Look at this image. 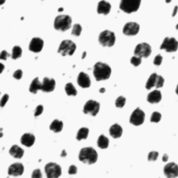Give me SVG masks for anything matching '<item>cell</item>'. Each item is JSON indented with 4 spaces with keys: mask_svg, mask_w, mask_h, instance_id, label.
Masks as SVG:
<instances>
[{
    "mask_svg": "<svg viewBox=\"0 0 178 178\" xmlns=\"http://www.w3.org/2000/svg\"><path fill=\"white\" fill-rule=\"evenodd\" d=\"M41 88H42V84L40 82L38 78L36 77L31 82L30 87H29V91L34 94H36L38 90H41Z\"/></svg>",
    "mask_w": 178,
    "mask_h": 178,
    "instance_id": "cb8c5ba5",
    "label": "cell"
},
{
    "mask_svg": "<svg viewBox=\"0 0 178 178\" xmlns=\"http://www.w3.org/2000/svg\"><path fill=\"white\" fill-rule=\"evenodd\" d=\"M77 46L75 42L71 40H63L59 46L58 52L62 56H71L75 53Z\"/></svg>",
    "mask_w": 178,
    "mask_h": 178,
    "instance_id": "8992f818",
    "label": "cell"
},
{
    "mask_svg": "<svg viewBox=\"0 0 178 178\" xmlns=\"http://www.w3.org/2000/svg\"><path fill=\"white\" fill-rule=\"evenodd\" d=\"M77 169L75 165H72L70 166L68 170V173L70 175H75L77 173Z\"/></svg>",
    "mask_w": 178,
    "mask_h": 178,
    "instance_id": "60d3db41",
    "label": "cell"
},
{
    "mask_svg": "<svg viewBox=\"0 0 178 178\" xmlns=\"http://www.w3.org/2000/svg\"><path fill=\"white\" fill-rule=\"evenodd\" d=\"M56 82L54 79H49L48 77H44L42 84L41 90L45 93H49L53 91L55 88Z\"/></svg>",
    "mask_w": 178,
    "mask_h": 178,
    "instance_id": "e0dca14e",
    "label": "cell"
},
{
    "mask_svg": "<svg viewBox=\"0 0 178 178\" xmlns=\"http://www.w3.org/2000/svg\"><path fill=\"white\" fill-rule=\"evenodd\" d=\"M67 155V154H66V152H65V150H63V152L61 153V156H66Z\"/></svg>",
    "mask_w": 178,
    "mask_h": 178,
    "instance_id": "ee69618b",
    "label": "cell"
},
{
    "mask_svg": "<svg viewBox=\"0 0 178 178\" xmlns=\"http://www.w3.org/2000/svg\"><path fill=\"white\" fill-rule=\"evenodd\" d=\"M140 29L139 24L136 22H128L124 26L123 34L127 36H135Z\"/></svg>",
    "mask_w": 178,
    "mask_h": 178,
    "instance_id": "4fadbf2b",
    "label": "cell"
},
{
    "mask_svg": "<svg viewBox=\"0 0 178 178\" xmlns=\"http://www.w3.org/2000/svg\"><path fill=\"white\" fill-rule=\"evenodd\" d=\"M44 172L48 178H57L61 175V168L55 163H49L44 167Z\"/></svg>",
    "mask_w": 178,
    "mask_h": 178,
    "instance_id": "52a82bcc",
    "label": "cell"
},
{
    "mask_svg": "<svg viewBox=\"0 0 178 178\" xmlns=\"http://www.w3.org/2000/svg\"><path fill=\"white\" fill-rule=\"evenodd\" d=\"M171 1V0H166V3H170Z\"/></svg>",
    "mask_w": 178,
    "mask_h": 178,
    "instance_id": "f907efd6",
    "label": "cell"
},
{
    "mask_svg": "<svg viewBox=\"0 0 178 178\" xmlns=\"http://www.w3.org/2000/svg\"><path fill=\"white\" fill-rule=\"evenodd\" d=\"M100 105L95 100H88L84 107L83 111L85 114H90L91 116H95L100 111Z\"/></svg>",
    "mask_w": 178,
    "mask_h": 178,
    "instance_id": "30bf717a",
    "label": "cell"
},
{
    "mask_svg": "<svg viewBox=\"0 0 178 178\" xmlns=\"http://www.w3.org/2000/svg\"><path fill=\"white\" fill-rule=\"evenodd\" d=\"M72 19L69 16H59L54 20V28L58 31H65L71 27Z\"/></svg>",
    "mask_w": 178,
    "mask_h": 178,
    "instance_id": "3957f363",
    "label": "cell"
},
{
    "mask_svg": "<svg viewBox=\"0 0 178 178\" xmlns=\"http://www.w3.org/2000/svg\"><path fill=\"white\" fill-rule=\"evenodd\" d=\"M163 57H161L160 54H158L157 56H156V57L154 59V64L156 65H160L162 63Z\"/></svg>",
    "mask_w": 178,
    "mask_h": 178,
    "instance_id": "e575fe53",
    "label": "cell"
},
{
    "mask_svg": "<svg viewBox=\"0 0 178 178\" xmlns=\"http://www.w3.org/2000/svg\"><path fill=\"white\" fill-rule=\"evenodd\" d=\"M98 153L92 147L82 148L79 154V159L87 164H95L98 160Z\"/></svg>",
    "mask_w": 178,
    "mask_h": 178,
    "instance_id": "7a4b0ae2",
    "label": "cell"
},
{
    "mask_svg": "<svg viewBox=\"0 0 178 178\" xmlns=\"http://www.w3.org/2000/svg\"><path fill=\"white\" fill-rule=\"evenodd\" d=\"M109 140L106 136L104 135L99 136L98 139V146L99 148L101 149H106L109 147Z\"/></svg>",
    "mask_w": 178,
    "mask_h": 178,
    "instance_id": "484cf974",
    "label": "cell"
},
{
    "mask_svg": "<svg viewBox=\"0 0 178 178\" xmlns=\"http://www.w3.org/2000/svg\"><path fill=\"white\" fill-rule=\"evenodd\" d=\"M141 0H121L120 9L127 13L136 12L139 9Z\"/></svg>",
    "mask_w": 178,
    "mask_h": 178,
    "instance_id": "277c9868",
    "label": "cell"
},
{
    "mask_svg": "<svg viewBox=\"0 0 178 178\" xmlns=\"http://www.w3.org/2000/svg\"><path fill=\"white\" fill-rule=\"evenodd\" d=\"M44 45V42L42 39L40 38H34L31 41L30 44H29V50L31 52H40L42 49Z\"/></svg>",
    "mask_w": 178,
    "mask_h": 178,
    "instance_id": "9a60e30c",
    "label": "cell"
},
{
    "mask_svg": "<svg viewBox=\"0 0 178 178\" xmlns=\"http://www.w3.org/2000/svg\"><path fill=\"white\" fill-rule=\"evenodd\" d=\"M111 6L107 1L102 0V1H100L98 6V13L99 14H104L107 15L109 13L110 11H111Z\"/></svg>",
    "mask_w": 178,
    "mask_h": 178,
    "instance_id": "d6986e66",
    "label": "cell"
},
{
    "mask_svg": "<svg viewBox=\"0 0 178 178\" xmlns=\"http://www.w3.org/2000/svg\"><path fill=\"white\" fill-rule=\"evenodd\" d=\"M9 153L11 156H13L14 158L16 159H21L24 155V150L22 149L20 147L17 146V145H14L9 150Z\"/></svg>",
    "mask_w": 178,
    "mask_h": 178,
    "instance_id": "7402d4cb",
    "label": "cell"
},
{
    "mask_svg": "<svg viewBox=\"0 0 178 178\" xmlns=\"http://www.w3.org/2000/svg\"><path fill=\"white\" fill-rule=\"evenodd\" d=\"M148 102L151 104L159 103L161 100V93L159 90H153L148 95Z\"/></svg>",
    "mask_w": 178,
    "mask_h": 178,
    "instance_id": "44dd1931",
    "label": "cell"
},
{
    "mask_svg": "<svg viewBox=\"0 0 178 178\" xmlns=\"http://www.w3.org/2000/svg\"><path fill=\"white\" fill-rule=\"evenodd\" d=\"M131 63L134 66H138L141 63V57H133L131 59Z\"/></svg>",
    "mask_w": 178,
    "mask_h": 178,
    "instance_id": "836d02e7",
    "label": "cell"
},
{
    "mask_svg": "<svg viewBox=\"0 0 178 178\" xmlns=\"http://www.w3.org/2000/svg\"><path fill=\"white\" fill-rule=\"evenodd\" d=\"M13 77L16 80H20L22 77V71L21 70H18L13 73Z\"/></svg>",
    "mask_w": 178,
    "mask_h": 178,
    "instance_id": "f35d334b",
    "label": "cell"
},
{
    "mask_svg": "<svg viewBox=\"0 0 178 178\" xmlns=\"http://www.w3.org/2000/svg\"><path fill=\"white\" fill-rule=\"evenodd\" d=\"M5 1H6V0H1V1H0V4H4V3L5 2Z\"/></svg>",
    "mask_w": 178,
    "mask_h": 178,
    "instance_id": "7dc6e473",
    "label": "cell"
},
{
    "mask_svg": "<svg viewBox=\"0 0 178 178\" xmlns=\"http://www.w3.org/2000/svg\"><path fill=\"white\" fill-rule=\"evenodd\" d=\"M126 102V98L123 96L118 97L116 100V107L118 108H123Z\"/></svg>",
    "mask_w": 178,
    "mask_h": 178,
    "instance_id": "4dcf8cb0",
    "label": "cell"
},
{
    "mask_svg": "<svg viewBox=\"0 0 178 178\" xmlns=\"http://www.w3.org/2000/svg\"><path fill=\"white\" fill-rule=\"evenodd\" d=\"M105 91H106V89H105V88H102L100 89V93H105Z\"/></svg>",
    "mask_w": 178,
    "mask_h": 178,
    "instance_id": "f6af8a7d",
    "label": "cell"
},
{
    "mask_svg": "<svg viewBox=\"0 0 178 178\" xmlns=\"http://www.w3.org/2000/svg\"><path fill=\"white\" fill-rule=\"evenodd\" d=\"M145 117H146V115H145L144 112L141 109L136 108L131 113L129 122L130 123L135 125V126H138L144 123Z\"/></svg>",
    "mask_w": 178,
    "mask_h": 178,
    "instance_id": "7c38bea8",
    "label": "cell"
},
{
    "mask_svg": "<svg viewBox=\"0 0 178 178\" xmlns=\"http://www.w3.org/2000/svg\"><path fill=\"white\" fill-rule=\"evenodd\" d=\"M77 83L82 88H89L90 86V77L83 72H81L77 77Z\"/></svg>",
    "mask_w": 178,
    "mask_h": 178,
    "instance_id": "ac0fdd59",
    "label": "cell"
},
{
    "mask_svg": "<svg viewBox=\"0 0 178 178\" xmlns=\"http://www.w3.org/2000/svg\"><path fill=\"white\" fill-rule=\"evenodd\" d=\"M31 177H32L33 178H34V177H37V178L40 177V178H41V177H42V173H41L40 170V169L34 170V171H33L32 176H31Z\"/></svg>",
    "mask_w": 178,
    "mask_h": 178,
    "instance_id": "8d00e7d4",
    "label": "cell"
},
{
    "mask_svg": "<svg viewBox=\"0 0 178 178\" xmlns=\"http://www.w3.org/2000/svg\"><path fill=\"white\" fill-rule=\"evenodd\" d=\"M65 93H66L67 95H69V96H75L77 94V90H76L75 87L74 86L72 83H67V84L65 85Z\"/></svg>",
    "mask_w": 178,
    "mask_h": 178,
    "instance_id": "83f0119b",
    "label": "cell"
},
{
    "mask_svg": "<svg viewBox=\"0 0 178 178\" xmlns=\"http://www.w3.org/2000/svg\"><path fill=\"white\" fill-rule=\"evenodd\" d=\"M164 173L167 177H175L178 176V166L175 163H169L165 166Z\"/></svg>",
    "mask_w": 178,
    "mask_h": 178,
    "instance_id": "5bb4252c",
    "label": "cell"
},
{
    "mask_svg": "<svg viewBox=\"0 0 178 178\" xmlns=\"http://www.w3.org/2000/svg\"><path fill=\"white\" fill-rule=\"evenodd\" d=\"M63 127V123L62 121H59V120H54L52 123V124L49 126V129L50 130H52L54 132L59 133L61 131Z\"/></svg>",
    "mask_w": 178,
    "mask_h": 178,
    "instance_id": "d4e9b609",
    "label": "cell"
},
{
    "mask_svg": "<svg viewBox=\"0 0 178 178\" xmlns=\"http://www.w3.org/2000/svg\"><path fill=\"white\" fill-rule=\"evenodd\" d=\"M63 11V8H60V9H59V12H61V11Z\"/></svg>",
    "mask_w": 178,
    "mask_h": 178,
    "instance_id": "c3c4849f",
    "label": "cell"
},
{
    "mask_svg": "<svg viewBox=\"0 0 178 178\" xmlns=\"http://www.w3.org/2000/svg\"><path fill=\"white\" fill-rule=\"evenodd\" d=\"M164 79L161 76L158 75L156 73H153L148 79L146 85V88L148 90L151 89L152 87H156V88H161L164 86Z\"/></svg>",
    "mask_w": 178,
    "mask_h": 178,
    "instance_id": "ba28073f",
    "label": "cell"
},
{
    "mask_svg": "<svg viewBox=\"0 0 178 178\" xmlns=\"http://www.w3.org/2000/svg\"><path fill=\"white\" fill-rule=\"evenodd\" d=\"M160 49H165L167 52H176L178 49V41L175 38H165Z\"/></svg>",
    "mask_w": 178,
    "mask_h": 178,
    "instance_id": "9c48e42d",
    "label": "cell"
},
{
    "mask_svg": "<svg viewBox=\"0 0 178 178\" xmlns=\"http://www.w3.org/2000/svg\"><path fill=\"white\" fill-rule=\"evenodd\" d=\"M152 48L149 44L143 42L138 44L134 50L135 56L141 57V58H148L151 54Z\"/></svg>",
    "mask_w": 178,
    "mask_h": 178,
    "instance_id": "8fae6325",
    "label": "cell"
},
{
    "mask_svg": "<svg viewBox=\"0 0 178 178\" xmlns=\"http://www.w3.org/2000/svg\"><path fill=\"white\" fill-rule=\"evenodd\" d=\"M24 173V166L20 163H16L9 166L8 170V173L9 175L20 176Z\"/></svg>",
    "mask_w": 178,
    "mask_h": 178,
    "instance_id": "2e32d148",
    "label": "cell"
},
{
    "mask_svg": "<svg viewBox=\"0 0 178 178\" xmlns=\"http://www.w3.org/2000/svg\"><path fill=\"white\" fill-rule=\"evenodd\" d=\"M176 29H178V24H177V25H176Z\"/></svg>",
    "mask_w": 178,
    "mask_h": 178,
    "instance_id": "816d5d0a",
    "label": "cell"
},
{
    "mask_svg": "<svg viewBox=\"0 0 178 178\" xmlns=\"http://www.w3.org/2000/svg\"><path fill=\"white\" fill-rule=\"evenodd\" d=\"M162 160L163 161H164V162H166V161H167L168 160H169V156H168V154H165L163 156Z\"/></svg>",
    "mask_w": 178,
    "mask_h": 178,
    "instance_id": "b9f144b4",
    "label": "cell"
},
{
    "mask_svg": "<svg viewBox=\"0 0 178 178\" xmlns=\"http://www.w3.org/2000/svg\"><path fill=\"white\" fill-rule=\"evenodd\" d=\"M10 56H11V54L8 53L6 50H3L2 52H1V54H0V59L6 61V59H8V57H9Z\"/></svg>",
    "mask_w": 178,
    "mask_h": 178,
    "instance_id": "74e56055",
    "label": "cell"
},
{
    "mask_svg": "<svg viewBox=\"0 0 178 178\" xmlns=\"http://www.w3.org/2000/svg\"><path fill=\"white\" fill-rule=\"evenodd\" d=\"M177 10H178V6H176L174 8V11H173V16H175L176 15V13H177Z\"/></svg>",
    "mask_w": 178,
    "mask_h": 178,
    "instance_id": "7bdbcfd3",
    "label": "cell"
},
{
    "mask_svg": "<svg viewBox=\"0 0 178 178\" xmlns=\"http://www.w3.org/2000/svg\"><path fill=\"white\" fill-rule=\"evenodd\" d=\"M9 96L8 94H5L4 96L2 97V98H1V107H4V105H6V103L7 102V101L9 100Z\"/></svg>",
    "mask_w": 178,
    "mask_h": 178,
    "instance_id": "ab89813d",
    "label": "cell"
},
{
    "mask_svg": "<svg viewBox=\"0 0 178 178\" xmlns=\"http://www.w3.org/2000/svg\"><path fill=\"white\" fill-rule=\"evenodd\" d=\"M89 133V129L86 127H82L79 130L77 134V140L78 141H81L82 139H86L87 137L88 136Z\"/></svg>",
    "mask_w": 178,
    "mask_h": 178,
    "instance_id": "4316f807",
    "label": "cell"
},
{
    "mask_svg": "<svg viewBox=\"0 0 178 178\" xmlns=\"http://www.w3.org/2000/svg\"><path fill=\"white\" fill-rule=\"evenodd\" d=\"M111 74V69L106 63L98 62L94 65L93 75L98 82L108 80Z\"/></svg>",
    "mask_w": 178,
    "mask_h": 178,
    "instance_id": "6da1fadb",
    "label": "cell"
},
{
    "mask_svg": "<svg viewBox=\"0 0 178 178\" xmlns=\"http://www.w3.org/2000/svg\"><path fill=\"white\" fill-rule=\"evenodd\" d=\"M110 135L114 138H118L123 134V128L118 124H114L109 129Z\"/></svg>",
    "mask_w": 178,
    "mask_h": 178,
    "instance_id": "603a6c76",
    "label": "cell"
},
{
    "mask_svg": "<svg viewBox=\"0 0 178 178\" xmlns=\"http://www.w3.org/2000/svg\"><path fill=\"white\" fill-rule=\"evenodd\" d=\"M161 115L160 113L159 112H154V113L152 114L151 118H150V121L152 123H158L161 120Z\"/></svg>",
    "mask_w": 178,
    "mask_h": 178,
    "instance_id": "1f68e13d",
    "label": "cell"
},
{
    "mask_svg": "<svg viewBox=\"0 0 178 178\" xmlns=\"http://www.w3.org/2000/svg\"><path fill=\"white\" fill-rule=\"evenodd\" d=\"M86 52H84L83 53V55H82V59H84L86 57Z\"/></svg>",
    "mask_w": 178,
    "mask_h": 178,
    "instance_id": "bcb514c9",
    "label": "cell"
},
{
    "mask_svg": "<svg viewBox=\"0 0 178 178\" xmlns=\"http://www.w3.org/2000/svg\"><path fill=\"white\" fill-rule=\"evenodd\" d=\"M42 111H43V107H42V105H38V106L36 107L34 116H40V115L42 114Z\"/></svg>",
    "mask_w": 178,
    "mask_h": 178,
    "instance_id": "d590c367",
    "label": "cell"
},
{
    "mask_svg": "<svg viewBox=\"0 0 178 178\" xmlns=\"http://www.w3.org/2000/svg\"><path fill=\"white\" fill-rule=\"evenodd\" d=\"M35 142V136L29 133H26L21 137V143L26 147H31Z\"/></svg>",
    "mask_w": 178,
    "mask_h": 178,
    "instance_id": "ffe728a7",
    "label": "cell"
},
{
    "mask_svg": "<svg viewBox=\"0 0 178 178\" xmlns=\"http://www.w3.org/2000/svg\"><path fill=\"white\" fill-rule=\"evenodd\" d=\"M158 156H159V152H150L149 153V154H148V161H156V159H157Z\"/></svg>",
    "mask_w": 178,
    "mask_h": 178,
    "instance_id": "d6a6232c",
    "label": "cell"
},
{
    "mask_svg": "<svg viewBox=\"0 0 178 178\" xmlns=\"http://www.w3.org/2000/svg\"><path fill=\"white\" fill-rule=\"evenodd\" d=\"M176 93L178 94V85H177V88H176Z\"/></svg>",
    "mask_w": 178,
    "mask_h": 178,
    "instance_id": "681fc988",
    "label": "cell"
},
{
    "mask_svg": "<svg viewBox=\"0 0 178 178\" xmlns=\"http://www.w3.org/2000/svg\"><path fill=\"white\" fill-rule=\"evenodd\" d=\"M82 26L79 24H75V25L73 26V28H72V35L75 36H80L81 33H82Z\"/></svg>",
    "mask_w": 178,
    "mask_h": 178,
    "instance_id": "f546056e",
    "label": "cell"
},
{
    "mask_svg": "<svg viewBox=\"0 0 178 178\" xmlns=\"http://www.w3.org/2000/svg\"><path fill=\"white\" fill-rule=\"evenodd\" d=\"M22 54V50L21 47H19V46H15L13 48V53L12 55H11V57H12L13 59H17L21 57Z\"/></svg>",
    "mask_w": 178,
    "mask_h": 178,
    "instance_id": "f1b7e54d",
    "label": "cell"
},
{
    "mask_svg": "<svg viewBox=\"0 0 178 178\" xmlns=\"http://www.w3.org/2000/svg\"><path fill=\"white\" fill-rule=\"evenodd\" d=\"M99 42L104 47H112L116 42V36L112 31H104L99 36Z\"/></svg>",
    "mask_w": 178,
    "mask_h": 178,
    "instance_id": "5b68a950",
    "label": "cell"
}]
</instances>
